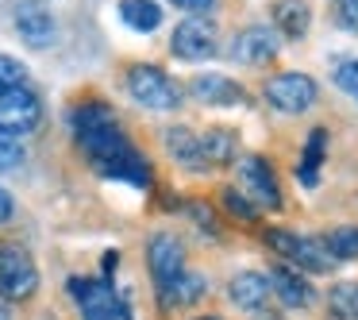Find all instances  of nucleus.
<instances>
[{"mask_svg":"<svg viewBox=\"0 0 358 320\" xmlns=\"http://www.w3.org/2000/svg\"><path fill=\"white\" fill-rule=\"evenodd\" d=\"M73 124V139H78L81 155L93 162V170L101 178H116L127 181L135 189H150L155 174H150V162L143 158V151L127 139V132L120 127L116 112L101 101H85L73 109L70 116Z\"/></svg>","mask_w":358,"mask_h":320,"instance_id":"1","label":"nucleus"},{"mask_svg":"<svg viewBox=\"0 0 358 320\" xmlns=\"http://www.w3.org/2000/svg\"><path fill=\"white\" fill-rule=\"evenodd\" d=\"M73 305L81 309L85 320H131V305L120 289H112V281L96 278H70L66 281Z\"/></svg>","mask_w":358,"mask_h":320,"instance_id":"2","label":"nucleus"},{"mask_svg":"<svg viewBox=\"0 0 358 320\" xmlns=\"http://www.w3.org/2000/svg\"><path fill=\"white\" fill-rule=\"evenodd\" d=\"M127 93H131L135 104H143L150 112H173L181 104L178 81L158 66H131L127 70Z\"/></svg>","mask_w":358,"mask_h":320,"instance_id":"3","label":"nucleus"},{"mask_svg":"<svg viewBox=\"0 0 358 320\" xmlns=\"http://www.w3.org/2000/svg\"><path fill=\"white\" fill-rule=\"evenodd\" d=\"M43 120V101L31 85H8L0 89V132L4 135H27Z\"/></svg>","mask_w":358,"mask_h":320,"instance_id":"4","label":"nucleus"},{"mask_svg":"<svg viewBox=\"0 0 358 320\" xmlns=\"http://www.w3.org/2000/svg\"><path fill=\"white\" fill-rule=\"evenodd\" d=\"M39 289V270H35L31 255L20 243H4L0 247V297L4 301H27Z\"/></svg>","mask_w":358,"mask_h":320,"instance_id":"5","label":"nucleus"},{"mask_svg":"<svg viewBox=\"0 0 358 320\" xmlns=\"http://www.w3.org/2000/svg\"><path fill=\"white\" fill-rule=\"evenodd\" d=\"M266 243H270L281 258L296 263V270L324 274V270H331V266H335L331 258H327L324 243L308 239V235H296V232H289V228H266Z\"/></svg>","mask_w":358,"mask_h":320,"instance_id":"6","label":"nucleus"},{"mask_svg":"<svg viewBox=\"0 0 358 320\" xmlns=\"http://www.w3.org/2000/svg\"><path fill=\"white\" fill-rule=\"evenodd\" d=\"M170 50L181 58V62H204L220 50V32L208 16H189L173 27L170 35Z\"/></svg>","mask_w":358,"mask_h":320,"instance_id":"7","label":"nucleus"},{"mask_svg":"<svg viewBox=\"0 0 358 320\" xmlns=\"http://www.w3.org/2000/svg\"><path fill=\"white\" fill-rule=\"evenodd\" d=\"M239 181H243V189L250 193V201H255V209H270V212H278L281 204V186H278V174H273V166L266 162V158H258V155H247L239 162Z\"/></svg>","mask_w":358,"mask_h":320,"instance_id":"8","label":"nucleus"},{"mask_svg":"<svg viewBox=\"0 0 358 320\" xmlns=\"http://www.w3.org/2000/svg\"><path fill=\"white\" fill-rule=\"evenodd\" d=\"M316 97H320V89L308 74H278L266 85V101L278 112H308L316 104Z\"/></svg>","mask_w":358,"mask_h":320,"instance_id":"9","label":"nucleus"},{"mask_svg":"<svg viewBox=\"0 0 358 320\" xmlns=\"http://www.w3.org/2000/svg\"><path fill=\"white\" fill-rule=\"evenodd\" d=\"M147 263H150V278H155L158 293L185 270V247L181 239H173L170 232H158L155 239L147 243Z\"/></svg>","mask_w":358,"mask_h":320,"instance_id":"10","label":"nucleus"},{"mask_svg":"<svg viewBox=\"0 0 358 320\" xmlns=\"http://www.w3.org/2000/svg\"><path fill=\"white\" fill-rule=\"evenodd\" d=\"M16 32L27 47L43 50L55 43V16L43 8L39 0H16Z\"/></svg>","mask_w":358,"mask_h":320,"instance_id":"11","label":"nucleus"},{"mask_svg":"<svg viewBox=\"0 0 358 320\" xmlns=\"http://www.w3.org/2000/svg\"><path fill=\"white\" fill-rule=\"evenodd\" d=\"M273 55H278V35H273V27H262V24L243 27L231 43V58H239L247 66H266Z\"/></svg>","mask_w":358,"mask_h":320,"instance_id":"12","label":"nucleus"},{"mask_svg":"<svg viewBox=\"0 0 358 320\" xmlns=\"http://www.w3.org/2000/svg\"><path fill=\"white\" fill-rule=\"evenodd\" d=\"M227 297H231L235 309L258 312V309H266V301H270V281H266L262 274H255V270H243V274H235V278L227 281Z\"/></svg>","mask_w":358,"mask_h":320,"instance_id":"13","label":"nucleus"},{"mask_svg":"<svg viewBox=\"0 0 358 320\" xmlns=\"http://www.w3.org/2000/svg\"><path fill=\"white\" fill-rule=\"evenodd\" d=\"M270 289L289 305V309H308L312 305V286L296 266H273L270 274Z\"/></svg>","mask_w":358,"mask_h":320,"instance_id":"14","label":"nucleus"},{"mask_svg":"<svg viewBox=\"0 0 358 320\" xmlns=\"http://www.w3.org/2000/svg\"><path fill=\"white\" fill-rule=\"evenodd\" d=\"M189 89L204 104H247V93L231 78H224V74H201V78H193Z\"/></svg>","mask_w":358,"mask_h":320,"instance_id":"15","label":"nucleus"},{"mask_svg":"<svg viewBox=\"0 0 358 320\" xmlns=\"http://www.w3.org/2000/svg\"><path fill=\"white\" fill-rule=\"evenodd\" d=\"M273 16V27H278L285 39H301L304 32H308L312 24V8H308V0H278L270 8Z\"/></svg>","mask_w":358,"mask_h":320,"instance_id":"16","label":"nucleus"},{"mask_svg":"<svg viewBox=\"0 0 358 320\" xmlns=\"http://www.w3.org/2000/svg\"><path fill=\"white\" fill-rule=\"evenodd\" d=\"M208 293V281L201 278V274H189V270H181L178 278L170 281V286L162 289V305L166 309H185V305H196L201 297Z\"/></svg>","mask_w":358,"mask_h":320,"instance_id":"17","label":"nucleus"},{"mask_svg":"<svg viewBox=\"0 0 358 320\" xmlns=\"http://www.w3.org/2000/svg\"><path fill=\"white\" fill-rule=\"evenodd\" d=\"M324 155H327V132H324V127H312L308 143H304V155H301V166H296L301 186H308V189L320 186V166H324Z\"/></svg>","mask_w":358,"mask_h":320,"instance_id":"18","label":"nucleus"},{"mask_svg":"<svg viewBox=\"0 0 358 320\" xmlns=\"http://www.w3.org/2000/svg\"><path fill=\"white\" fill-rule=\"evenodd\" d=\"M120 20L131 32L150 35L162 27V4H155V0H120Z\"/></svg>","mask_w":358,"mask_h":320,"instance_id":"19","label":"nucleus"},{"mask_svg":"<svg viewBox=\"0 0 358 320\" xmlns=\"http://www.w3.org/2000/svg\"><path fill=\"white\" fill-rule=\"evenodd\" d=\"M201 139V158L204 166H227L235 162V132H227V127H212V132L196 135Z\"/></svg>","mask_w":358,"mask_h":320,"instance_id":"20","label":"nucleus"},{"mask_svg":"<svg viewBox=\"0 0 358 320\" xmlns=\"http://www.w3.org/2000/svg\"><path fill=\"white\" fill-rule=\"evenodd\" d=\"M166 147H170V155L178 158L185 170H204V158H201V139H196L189 127H170L166 132Z\"/></svg>","mask_w":358,"mask_h":320,"instance_id":"21","label":"nucleus"},{"mask_svg":"<svg viewBox=\"0 0 358 320\" xmlns=\"http://www.w3.org/2000/svg\"><path fill=\"white\" fill-rule=\"evenodd\" d=\"M327 312L335 320H358V281H343L327 293Z\"/></svg>","mask_w":358,"mask_h":320,"instance_id":"22","label":"nucleus"},{"mask_svg":"<svg viewBox=\"0 0 358 320\" xmlns=\"http://www.w3.org/2000/svg\"><path fill=\"white\" fill-rule=\"evenodd\" d=\"M320 243H324L327 258H339V263L358 258V228H335V232H327Z\"/></svg>","mask_w":358,"mask_h":320,"instance_id":"23","label":"nucleus"},{"mask_svg":"<svg viewBox=\"0 0 358 320\" xmlns=\"http://www.w3.org/2000/svg\"><path fill=\"white\" fill-rule=\"evenodd\" d=\"M24 158H27L24 143H20L16 135H4V132H0V174L20 170V166H24Z\"/></svg>","mask_w":358,"mask_h":320,"instance_id":"24","label":"nucleus"},{"mask_svg":"<svg viewBox=\"0 0 358 320\" xmlns=\"http://www.w3.org/2000/svg\"><path fill=\"white\" fill-rule=\"evenodd\" d=\"M220 201H224V209L231 212L235 220H255L258 216V209H255V204H247V197H243L239 189H224V193H220Z\"/></svg>","mask_w":358,"mask_h":320,"instance_id":"25","label":"nucleus"},{"mask_svg":"<svg viewBox=\"0 0 358 320\" xmlns=\"http://www.w3.org/2000/svg\"><path fill=\"white\" fill-rule=\"evenodd\" d=\"M24 81H27V66L16 62V58H8V55H0V89L24 85Z\"/></svg>","mask_w":358,"mask_h":320,"instance_id":"26","label":"nucleus"},{"mask_svg":"<svg viewBox=\"0 0 358 320\" xmlns=\"http://www.w3.org/2000/svg\"><path fill=\"white\" fill-rule=\"evenodd\" d=\"M335 85L358 101V58H350V62H343L339 70H335Z\"/></svg>","mask_w":358,"mask_h":320,"instance_id":"27","label":"nucleus"},{"mask_svg":"<svg viewBox=\"0 0 358 320\" xmlns=\"http://www.w3.org/2000/svg\"><path fill=\"white\" fill-rule=\"evenodd\" d=\"M339 24L347 32H358V0H339Z\"/></svg>","mask_w":358,"mask_h":320,"instance_id":"28","label":"nucleus"},{"mask_svg":"<svg viewBox=\"0 0 358 320\" xmlns=\"http://www.w3.org/2000/svg\"><path fill=\"white\" fill-rule=\"evenodd\" d=\"M189 212H193V220H196L201 228H208V235H216V216H212V209H208V204L193 201V204H189Z\"/></svg>","mask_w":358,"mask_h":320,"instance_id":"29","label":"nucleus"},{"mask_svg":"<svg viewBox=\"0 0 358 320\" xmlns=\"http://www.w3.org/2000/svg\"><path fill=\"white\" fill-rule=\"evenodd\" d=\"M170 4H178V8H185V12H196V16L216 8V0H170Z\"/></svg>","mask_w":358,"mask_h":320,"instance_id":"30","label":"nucleus"},{"mask_svg":"<svg viewBox=\"0 0 358 320\" xmlns=\"http://www.w3.org/2000/svg\"><path fill=\"white\" fill-rule=\"evenodd\" d=\"M12 212H16V201H12L8 189H0V224H4V220H12Z\"/></svg>","mask_w":358,"mask_h":320,"instance_id":"31","label":"nucleus"},{"mask_svg":"<svg viewBox=\"0 0 358 320\" xmlns=\"http://www.w3.org/2000/svg\"><path fill=\"white\" fill-rule=\"evenodd\" d=\"M116 263H120V255H116V251H108V255H104V274H108V278L116 274Z\"/></svg>","mask_w":358,"mask_h":320,"instance_id":"32","label":"nucleus"},{"mask_svg":"<svg viewBox=\"0 0 358 320\" xmlns=\"http://www.w3.org/2000/svg\"><path fill=\"white\" fill-rule=\"evenodd\" d=\"M0 320H12V312H8V305H4V297H0Z\"/></svg>","mask_w":358,"mask_h":320,"instance_id":"33","label":"nucleus"},{"mask_svg":"<svg viewBox=\"0 0 358 320\" xmlns=\"http://www.w3.org/2000/svg\"><path fill=\"white\" fill-rule=\"evenodd\" d=\"M196 320H220V316H196Z\"/></svg>","mask_w":358,"mask_h":320,"instance_id":"34","label":"nucleus"},{"mask_svg":"<svg viewBox=\"0 0 358 320\" xmlns=\"http://www.w3.org/2000/svg\"><path fill=\"white\" fill-rule=\"evenodd\" d=\"M273 320H278V316H273Z\"/></svg>","mask_w":358,"mask_h":320,"instance_id":"35","label":"nucleus"}]
</instances>
